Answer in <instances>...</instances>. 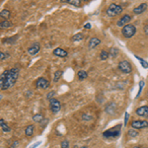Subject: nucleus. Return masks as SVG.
I'll return each mask as SVG.
<instances>
[{
    "mask_svg": "<svg viewBox=\"0 0 148 148\" xmlns=\"http://www.w3.org/2000/svg\"><path fill=\"white\" fill-rule=\"evenodd\" d=\"M19 68H11L9 70H5L1 74L0 77V88L1 90H7L11 88L16 83L19 77Z\"/></svg>",
    "mask_w": 148,
    "mask_h": 148,
    "instance_id": "obj_1",
    "label": "nucleus"
},
{
    "mask_svg": "<svg viewBox=\"0 0 148 148\" xmlns=\"http://www.w3.org/2000/svg\"><path fill=\"white\" fill-rule=\"evenodd\" d=\"M121 125H118L114 127L110 128V130H106L103 132V135L106 138H116L121 135Z\"/></svg>",
    "mask_w": 148,
    "mask_h": 148,
    "instance_id": "obj_2",
    "label": "nucleus"
},
{
    "mask_svg": "<svg viewBox=\"0 0 148 148\" xmlns=\"http://www.w3.org/2000/svg\"><path fill=\"white\" fill-rule=\"evenodd\" d=\"M121 12H123V7L121 5H119V4L112 3V4H110V6L107 8L106 13L109 17H114V16L121 14Z\"/></svg>",
    "mask_w": 148,
    "mask_h": 148,
    "instance_id": "obj_3",
    "label": "nucleus"
},
{
    "mask_svg": "<svg viewBox=\"0 0 148 148\" xmlns=\"http://www.w3.org/2000/svg\"><path fill=\"white\" fill-rule=\"evenodd\" d=\"M135 33H136V28L134 27V25H130V24H127V25H125V27L123 28V31H121V34L126 39H130V38H132L133 36L135 35Z\"/></svg>",
    "mask_w": 148,
    "mask_h": 148,
    "instance_id": "obj_4",
    "label": "nucleus"
},
{
    "mask_svg": "<svg viewBox=\"0 0 148 148\" xmlns=\"http://www.w3.org/2000/svg\"><path fill=\"white\" fill-rule=\"evenodd\" d=\"M119 69H120L121 72L128 74L131 72V69L132 68H131V64L127 60H123L119 63Z\"/></svg>",
    "mask_w": 148,
    "mask_h": 148,
    "instance_id": "obj_5",
    "label": "nucleus"
},
{
    "mask_svg": "<svg viewBox=\"0 0 148 148\" xmlns=\"http://www.w3.org/2000/svg\"><path fill=\"white\" fill-rule=\"evenodd\" d=\"M131 127L134 130H142V128L148 127V121H131Z\"/></svg>",
    "mask_w": 148,
    "mask_h": 148,
    "instance_id": "obj_6",
    "label": "nucleus"
},
{
    "mask_svg": "<svg viewBox=\"0 0 148 148\" xmlns=\"http://www.w3.org/2000/svg\"><path fill=\"white\" fill-rule=\"evenodd\" d=\"M49 105H51V112L53 113L54 114L58 113L61 109V104L60 102L58 101L57 99H51L49 100Z\"/></svg>",
    "mask_w": 148,
    "mask_h": 148,
    "instance_id": "obj_7",
    "label": "nucleus"
},
{
    "mask_svg": "<svg viewBox=\"0 0 148 148\" xmlns=\"http://www.w3.org/2000/svg\"><path fill=\"white\" fill-rule=\"evenodd\" d=\"M131 19H132V16L130 15H127V14H125V15H123V17H121L120 20L116 22V26H119V27H125V25H127L128 23L131 21Z\"/></svg>",
    "mask_w": 148,
    "mask_h": 148,
    "instance_id": "obj_8",
    "label": "nucleus"
},
{
    "mask_svg": "<svg viewBox=\"0 0 148 148\" xmlns=\"http://www.w3.org/2000/svg\"><path fill=\"white\" fill-rule=\"evenodd\" d=\"M49 86V82L47 81V79H45V78H39V79L37 80V82H36V87L38 88V89H47Z\"/></svg>",
    "mask_w": 148,
    "mask_h": 148,
    "instance_id": "obj_9",
    "label": "nucleus"
},
{
    "mask_svg": "<svg viewBox=\"0 0 148 148\" xmlns=\"http://www.w3.org/2000/svg\"><path fill=\"white\" fill-rule=\"evenodd\" d=\"M40 44H38V42H36V44H33L32 46L28 49V52L31 54V56H35V54H37L38 52L40 51Z\"/></svg>",
    "mask_w": 148,
    "mask_h": 148,
    "instance_id": "obj_10",
    "label": "nucleus"
},
{
    "mask_svg": "<svg viewBox=\"0 0 148 148\" xmlns=\"http://www.w3.org/2000/svg\"><path fill=\"white\" fill-rule=\"evenodd\" d=\"M137 116H145V118H148V106H142L140 108H138L136 111H135Z\"/></svg>",
    "mask_w": 148,
    "mask_h": 148,
    "instance_id": "obj_11",
    "label": "nucleus"
},
{
    "mask_svg": "<svg viewBox=\"0 0 148 148\" xmlns=\"http://www.w3.org/2000/svg\"><path fill=\"white\" fill-rule=\"evenodd\" d=\"M52 53H53V56H59V57H67L68 56V52L66 51H64L63 49H60V47L54 49L53 51H52Z\"/></svg>",
    "mask_w": 148,
    "mask_h": 148,
    "instance_id": "obj_12",
    "label": "nucleus"
},
{
    "mask_svg": "<svg viewBox=\"0 0 148 148\" xmlns=\"http://www.w3.org/2000/svg\"><path fill=\"white\" fill-rule=\"evenodd\" d=\"M147 9V3H141L139 6L135 7L133 9V13L136 14V15H139V14H142L143 12H145Z\"/></svg>",
    "mask_w": 148,
    "mask_h": 148,
    "instance_id": "obj_13",
    "label": "nucleus"
},
{
    "mask_svg": "<svg viewBox=\"0 0 148 148\" xmlns=\"http://www.w3.org/2000/svg\"><path fill=\"white\" fill-rule=\"evenodd\" d=\"M100 44H101V40L98 39V38H96V37H94V38H92V39L89 40L88 47H89L90 49H95V47H96L98 45H100Z\"/></svg>",
    "mask_w": 148,
    "mask_h": 148,
    "instance_id": "obj_14",
    "label": "nucleus"
},
{
    "mask_svg": "<svg viewBox=\"0 0 148 148\" xmlns=\"http://www.w3.org/2000/svg\"><path fill=\"white\" fill-rule=\"evenodd\" d=\"M106 113H108L109 114H114L116 113V105L114 103L108 104V106L106 107Z\"/></svg>",
    "mask_w": 148,
    "mask_h": 148,
    "instance_id": "obj_15",
    "label": "nucleus"
},
{
    "mask_svg": "<svg viewBox=\"0 0 148 148\" xmlns=\"http://www.w3.org/2000/svg\"><path fill=\"white\" fill-rule=\"evenodd\" d=\"M0 126H1L2 130H3L4 132H9V131H11V128L9 127V125L4 121L3 119H0Z\"/></svg>",
    "mask_w": 148,
    "mask_h": 148,
    "instance_id": "obj_16",
    "label": "nucleus"
},
{
    "mask_svg": "<svg viewBox=\"0 0 148 148\" xmlns=\"http://www.w3.org/2000/svg\"><path fill=\"white\" fill-rule=\"evenodd\" d=\"M83 39H84V35H83L82 33H77V34H75L71 38V40H72V42H80V40H82Z\"/></svg>",
    "mask_w": 148,
    "mask_h": 148,
    "instance_id": "obj_17",
    "label": "nucleus"
},
{
    "mask_svg": "<svg viewBox=\"0 0 148 148\" xmlns=\"http://www.w3.org/2000/svg\"><path fill=\"white\" fill-rule=\"evenodd\" d=\"M77 76H78V79H79L80 81H83L88 77V74L84 70H79L77 72Z\"/></svg>",
    "mask_w": 148,
    "mask_h": 148,
    "instance_id": "obj_18",
    "label": "nucleus"
},
{
    "mask_svg": "<svg viewBox=\"0 0 148 148\" xmlns=\"http://www.w3.org/2000/svg\"><path fill=\"white\" fill-rule=\"evenodd\" d=\"M33 133H34V125H28L25 130V134L27 135V136H32Z\"/></svg>",
    "mask_w": 148,
    "mask_h": 148,
    "instance_id": "obj_19",
    "label": "nucleus"
},
{
    "mask_svg": "<svg viewBox=\"0 0 148 148\" xmlns=\"http://www.w3.org/2000/svg\"><path fill=\"white\" fill-rule=\"evenodd\" d=\"M62 2H66L68 4H71L73 6H77L79 7L81 5V1L80 0H61Z\"/></svg>",
    "mask_w": 148,
    "mask_h": 148,
    "instance_id": "obj_20",
    "label": "nucleus"
},
{
    "mask_svg": "<svg viewBox=\"0 0 148 148\" xmlns=\"http://www.w3.org/2000/svg\"><path fill=\"white\" fill-rule=\"evenodd\" d=\"M119 52H120V51H119V49H118V47H112V49H110L109 53H110V56H111V57H113V58H114V57H116V56H118Z\"/></svg>",
    "mask_w": 148,
    "mask_h": 148,
    "instance_id": "obj_21",
    "label": "nucleus"
},
{
    "mask_svg": "<svg viewBox=\"0 0 148 148\" xmlns=\"http://www.w3.org/2000/svg\"><path fill=\"white\" fill-rule=\"evenodd\" d=\"M12 26H13V24L7 20H4L0 23V28L1 29H8V28H11Z\"/></svg>",
    "mask_w": 148,
    "mask_h": 148,
    "instance_id": "obj_22",
    "label": "nucleus"
},
{
    "mask_svg": "<svg viewBox=\"0 0 148 148\" xmlns=\"http://www.w3.org/2000/svg\"><path fill=\"white\" fill-rule=\"evenodd\" d=\"M63 74V71L62 70H57L54 72V76H53V81L54 82H57L59 79L61 78V76H62Z\"/></svg>",
    "mask_w": 148,
    "mask_h": 148,
    "instance_id": "obj_23",
    "label": "nucleus"
},
{
    "mask_svg": "<svg viewBox=\"0 0 148 148\" xmlns=\"http://www.w3.org/2000/svg\"><path fill=\"white\" fill-rule=\"evenodd\" d=\"M10 15H11V12L9 10H7V9H4V10H2L0 12V16H1L2 18L5 19V20L10 17Z\"/></svg>",
    "mask_w": 148,
    "mask_h": 148,
    "instance_id": "obj_24",
    "label": "nucleus"
},
{
    "mask_svg": "<svg viewBox=\"0 0 148 148\" xmlns=\"http://www.w3.org/2000/svg\"><path fill=\"white\" fill-rule=\"evenodd\" d=\"M33 121H34L35 123H40V121H44V116L40 114H37L36 116H33Z\"/></svg>",
    "mask_w": 148,
    "mask_h": 148,
    "instance_id": "obj_25",
    "label": "nucleus"
},
{
    "mask_svg": "<svg viewBox=\"0 0 148 148\" xmlns=\"http://www.w3.org/2000/svg\"><path fill=\"white\" fill-rule=\"evenodd\" d=\"M110 56V53L107 51H102L101 53H100V58L102 59V60H106V59H108Z\"/></svg>",
    "mask_w": 148,
    "mask_h": 148,
    "instance_id": "obj_26",
    "label": "nucleus"
},
{
    "mask_svg": "<svg viewBox=\"0 0 148 148\" xmlns=\"http://www.w3.org/2000/svg\"><path fill=\"white\" fill-rule=\"evenodd\" d=\"M127 133H128V135L131 136V137H136V136L139 135V132H138L136 130H134V128H132V130H130Z\"/></svg>",
    "mask_w": 148,
    "mask_h": 148,
    "instance_id": "obj_27",
    "label": "nucleus"
},
{
    "mask_svg": "<svg viewBox=\"0 0 148 148\" xmlns=\"http://www.w3.org/2000/svg\"><path fill=\"white\" fill-rule=\"evenodd\" d=\"M135 57H136L138 60L140 61V63H141V65L143 66V67H144V68H148V62H147V61H145L144 59L140 58V57H139V56H135Z\"/></svg>",
    "mask_w": 148,
    "mask_h": 148,
    "instance_id": "obj_28",
    "label": "nucleus"
},
{
    "mask_svg": "<svg viewBox=\"0 0 148 148\" xmlns=\"http://www.w3.org/2000/svg\"><path fill=\"white\" fill-rule=\"evenodd\" d=\"M143 86H144V81L141 80L139 82V91H138L137 93V95H136V98H138L140 96V94H141V91H142V89H143Z\"/></svg>",
    "mask_w": 148,
    "mask_h": 148,
    "instance_id": "obj_29",
    "label": "nucleus"
},
{
    "mask_svg": "<svg viewBox=\"0 0 148 148\" xmlns=\"http://www.w3.org/2000/svg\"><path fill=\"white\" fill-rule=\"evenodd\" d=\"M17 38H18V36H15V37H13V38H8V39L3 40V42H9V44H11V42H15L14 40H17Z\"/></svg>",
    "mask_w": 148,
    "mask_h": 148,
    "instance_id": "obj_30",
    "label": "nucleus"
},
{
    "mask_svg": "<svg viewBox=\"0 0 148 148\" xmlns=\"http://www.w3.org/2000/svg\"><path fill=\"white\" fill-rule=\"evenodd\" d=\"M60 147L61 148H69V142L67 140H63L60 143Z\"/></svg>",
    "mask_w": 148,
    "mask_h": 148,
    "instance_id": "obj_31",
    "label": "nucleus"
},
{
    "mask_svg": "<svg viewBox=\"0 0 148 148\" xmlns=\"http://www.w3.org/2000/svg\"><path fill=\"white\" fill-rule=\"evenodd\" d=\"M56 95V92L54 91H51V92H49V94L47 95V99H49V100H51V99H53V96Z\"/></svg>",
    "mask_w": 148,
    "mask_h": 148,
    "instance_id": "obj_32",
    "label": "nucleus"
},
{
    "mask_svg": "<svg viewBox=\"0 0 148 148\" xmlns=\"http://www.w3.org/2000/svg\"><path fill=\"white\" fill-rule=\"evenodd\" d=\"M128 119H130V114L126 112L125 114V125H127V121H128Z\"/></svg>",
    "mask_w": 148,
    "mask_h": 148,
    "instance_id": "obj_33",
    "label": "nucleus"
},
{
    "mask_svg": "<svg viewBox=\"0 0 148 148\" xmlns=\"http://www.w3.org/2000/svg\"><path fill=\"white\" fill-rule=\"evenodd\" d=\"M0 56H1V57H0V59H1V60H3V59H5L6 58V56H9L8 53H4V52H0Z\"/></svg>",
    "mask_w": 148,
    "mask_h": 148,
    "instance_id": "obj_34",
    "label": "nucleus"
},
{
    "mask_svg": "<svg viewBox=\"0 0 148 148\" xmlns=\"http://www.w3.org/2000/svg\"><path fill=\"white\" fill-rule=\"evenodd\" d=\"M144 33H145V35L148 36V25L144 26Z\"/></svg>",
    "mask_w": 148,
    "mask_h": 148,
    "instance_id": "obj_35",
    "label": "nucleus"
},
{
    "mask_svg": "<svg viewBox=\"0 0 148 148\" xmlns=\"http://www.w3.org/2000/svg\"><path fill=\"white\" fill-rule=\"evenodd\" d=\"M84 28H85V29H91V28H92V25H91L90 23H87V24H86V25L84 26Z\"/></svg>",
    "mask_w": 148,
    "mask_h": 148,
    "instance_id": "obj_36",
    "label": "nucleus"
},
{
    "mask_svg": "<svg viewBox=\"0 0 148 148\" xmlns=\"http://www.w3.org/2000/svg\"><path fill=\"white\" fill-rule=\"evenodd\" d=\"M40 143H42V142H40V141L37 142V143H36V144H34V145H33V146H31L30 148H36V147H38V146H39V145L40 144Z\"/></svg>",
    "mask_w": 148,
    "mask_h": 148,
    "instance_id": "obj_37",
    "label": "nucleus"
},
{
    "mask_svg": "<svg viewBox=\"0 0 148 148\" xmlns=\"http://www.w3.org/2000/svg\"><path fill=\"white\" fill-rule=\"evenodd\" d=\"M74 148H78V147H77V146H75ZM80 148H88V147H87V146H82V147H80Z\"/></svg>",
    "mask_w": 148,
    "mask_h": 148,
    "instance_id": "obj_38",
    "label": "nucleus"
},
{
    "mask_svg": "<svg viewBox=\"0 0 148 148\" xmlns=\"http://www.w3.org/2000/svg\"><path fill=\"white\" fill-rule=\"evenodd\" d=\"M133 148H141V147H140V146H134Z\"/></svg>",
    "mask_w": 148,
    "mask_h": 148,
    "instance_id": "obj_39",
    "label": "nucleus"
}]
</instances>
